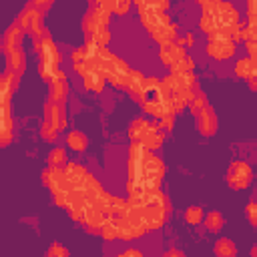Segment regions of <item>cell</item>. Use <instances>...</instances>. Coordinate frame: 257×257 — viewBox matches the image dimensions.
<instances>
[{"label":"cell","mask_w":257,"mask_h":257,"mask_svg":"<svg viewBox=\"0 0 257 257\" xmlns=\"http://www.w3.org/2000/svg\"><path fill=\"white\" fill-rule=\"evenodd\" d=\"M223 215L219 213V211H211L207 217H205V227L209 229V231H219L221 227H223Z\"/></svg>","instance_id":"28"},{"label":"cell","mask_w":257,"mask_h":257,"mask_svg":"<svg viewBox=\"0 0 257 257\" xmlns=\"http://www.w3.org/2000/svg\"><path fill=\"white\" fill-rule=\"evenodd\" d=\"M84 36H86V42H94V44H98L102 48L110 40V34H108V28L106 26H94L92 30L84 32Z\"/></svg>","instance_id":"19"},{"label":"cell","mask_w":257,"mask_h":257,"mask_svg":"<svg viewBox=\"0 0 257 257\" xmlns=\"http://www.w3.org/2000/svg\"><path fill=\"white\" fill-rule=\"evenodd\" d=\"M235 74L239 78H245V80L255 78V60L253 58H239L235 62Z\"/></svg>","instance_id":"18"},{"label":"cell","mask_w":257,"mask_h":257,"mask_svg":"<svg viewBox=\"0 0 257 257\" xmlns=\"http://www.w3.org/2000/svg\"><path fill=\"white\" fill-rule=\"evenodd\" d=\"M44 122L52 124L58 131L66 128V110H64V104H56V102H46L44 104Z\"/></svg>","instance_id":"6"},{"label":"cell","mask_w":257,"mask_h":257,"mask_svg":"<svg viewBox=\"0 0 257 257\" xmlns=\"http://www.w3.org/2000/svg\"><path fill=\"white\" fill-rule=\"evenodd\" d=\"M195 116H197V128L201 131V135L211 137L217 133V114L209 104L203 110H199Z\"/></svg>","instance_id":"9"},{"label":"cell","mask_w":257,"mask_h":257,"mask_svg":"<svg viewBox=\"0 0 257 257\" xmlns=\"http://www.w3.org/2000/svg\"><path fill=\"white\" fill-rule=\"evenodd\" d=\"M193 42H195V40H193V36H191V34H189V36H187V38H185V42H183V44H193Z\"/></svg>","instance_id":"42"},{"label":"cell","mask_w":257,"mask_h":257,"mask_svg":"<svg viewBox=\"0 0 257 257\" xmlns=\"http://www.w3.org/2000/svg\"><path fill=\"white\" fill-rule=\"evenodd\" d=\"M137 8H139V14H141L143 24H145L149 30L159 28V26H165V24L171 22L165 12H161V10L155 8V2H147V0L143 2V0H139V2H137Z\"/></svg>","instance_id":"2"},{"label":"cell","mask_w":257,"mask_h":257,"mask_svg":"<svg viewBox=\"0 0 257 257\" xmlns=\"http://www.w3.org/2000/svg\"><path fill=\"white\" fill-rule=\"evenodd\" d=\"M225 179H227V185L231 189H245L253 179V171H251V167L247 163L235 161V163L229 165Z\"/></svg>","instance_id":"3"},{"label":"cell","mask_w":257,"mask_h":257,"mask_svg":"<svg viewBox=\"0 0 257 257\" xmlns=\"http://www.w3.org/2000/svg\"><path fill=\"white\" fill-rule=\"evenodd\" d=\"M48 163H50V167L64 169L66 167V153H64V149H52L50 155H48Z\"/></svg>","instance_id":"27"},{"label":"cell","mask_w":257,"mask_h":257,"mask_svg":"<svg viewBox=\"0 0 257 257\" xmlns=\"http://www.w3.org/2000/svg\"><path fill=\"white\" fill-rule=\"evenodd\" d=\"M52 6V2L50 0H38V2H30V8H34L38 14H44L48 8Z\"/></svg>","instance_id":"36"},{"label":"cell","mask_w":257,"mask_h":257,"mask_svg":"<svg viewBox=\"0 0 257 257\" xmlns=\"http://www.w3.org/2000/svg\"><path fill=\"white\" fill-rule=\"evenodd\" d=\"M185 219H187V223L197 225V223L203 219V209H201V207H189V209L185 211Z\"/></svg>","instance_id":"32"},{"label":"cell","mask_w":257,"mask_h":257,"mask_svg":"<svg viewBox=\"0 0 257 257\" xmlns=\"http://www.w3.org/2000/svg\"><path fill=\"white\" fill-rule=\"evenodd\" d=\"M159 56H161V60H163L167 66H173L175 62H179L181 58H185V56H187L183 40L175 38L171 44H165V46H161V50H159Z\"/></svg>","instance_id":"7"},{"label":"cell","mask_w":257,"mask_h":257,"mask_svg":"<svg viewBox=\"0 0 257 257\" xmlns=\"http://www.w3.org/2000/svg\"><path fill=\"white\" fill-rule=\"evenodd\" d=\"M86 137L80 133V131H70L68 137H66V145L72 149V151H84L86 149Z\"/></svg>","instance_id":"24"},{"label":"cell","mask_w":257,"mask_h":257,"mask_svg":"<svg viewBox=\"0 0 257 257\" xmlns=\"http://www.w3.org/2000/svg\"><path fill=\"white\" fill-rule=\"evenodd\" d=\"M163 257H185V253H183V251H177V249H171V251H167Z\"/></svg>","instance_id":"40"},{"label":"cell","mask_w":257,"mask_h":257,"mask_svg":"<svg viewBox=\"0 0 257 257\" xmlns=\"http://www.w3.org/2000/svg\"><path fill=\"white\" fill-rule=\"evenodd\" d=\"M100 235L104 239H116L120 235V223H118V217H108L104 219V223L100 225Z\"/></svg>","instance_id":"21"},{"label":"cell","mask_w":257,"mask_h":257,"mask_svg":"<svg viewBox=\"0 0 257 257\" xmlns=\"http://www.w3.org/2000/svg\"><path fill=\"white\" fill-rule=\"evenodd\" d=\"M128 66L122 58H118L116 54H108L106 62H104V68H102V74H104V80L112 82L114 86H124L126 82V74H128Z\"/></svg>","instance_id":"1"},{"label":"cell","mask_w":257,"mask_h":257,"mask_svg":"<svg viewBox=\"0 0 257 257\" xmlns=\"http://www.w3.org/2000/svg\"><path fill=\"white\" fill-rule=\"evenodd\" d=\"M84 88L90 90V92H102L104 88V74L102 72H96V70H88L84 76Z\"/></svg>","instance_id":"17"},{"label":"cell","mask_w":257,"mask_h":257,"mask_svg":"<svg viewBox=\"0 0 257 257\" xmlns=\"http://www.w3.org/2000/svg\"><path fill=\"white\" fill-rule=\"evenodd\" d=\"M22 36H24L22 28L14 22L12 26L6 28V32H4V36H2V40H0V50H2L4 54L12 52V50H18L20 44H22Z\"/></svg>","instance_id":"8"},{"label":"cell","mask_w":257,"mask_h":257,"mask_svg":"<svg viewBox=\"0 0 257 257\" xmlns=\"http://www.w3.org/2000/svg\"><path fill=\"white\" fill-rule=\"evenodd\" d=\"M48 253H50L52 257H68V249L62 247L60 243H52L50 249H48Z\"/></svg>","instance_id":"35"},{"label":"cell","mask_w":257,"mask_h":257,"mask_svg":"<svg viewBox=\"0 0 257 257\" xmlns=\"http://www.w3.org/2000/svg\"><path fill=\"white\" fill-rule=\"evenodd\" d=\"M66 94H68V80L66 74L62 72L58 78H54L48 86V100L56 102V104H64L66 102Z\"/></svg>","instance_id":"11"},{"label":"cell","mask_w":257,"mask_h":257,"mask_svg":"<svg viewBox=\"0 0 257 257\" xmlns=\"http://www.w3.org/2000/svg\"><path fill=\"white\" fill-rule=\"evenodd\" d=\"M108 8H110V12L122 14V12H126L131 8V2L128 0H112V2H108Z\"/></svg>","instance_id":"34"},{"label":"cell","mask_w":257,"mask_h":257,"mask_svg":"<svg viewBox=\"0 0 257 257\" xmlns=\"http://www.w3.org/2000/svg\"><path fill=\"white\" fill-rule=\"evenodd\" d=\"M118 223H120V239H135V237H141L145 233L141 221L133 215V213H126L124 217H118Z\"/></svg>","instance_id":"10"},{"label":"cell","mask_w":257,"mask_h":257,"mask_svg":"<svg viewBox=\"0 0 257 257\" xmlns=\"http://www.w3.org/2000/svg\"><path fill=\"white\" fill-rule=\"evenodd\" d=\"M163 141H165V133H163V128L159 126V122H151V131H149V135L143 139V147L147 149V151H155V149H159L161 145H163Z\"/></svg>","instance_id":"15"},{"label":"cell","mask_w":257,"mask_h":257,"mask_svg":"<svg viewBox=\"0 0 257 257\" xmlns=\"http://www.w3.org/2000/svg\"><path fill=\"white\" fill-rule=\"evenodd\" d=\"M4 56H6V72H12V74L20 76L24 72V68H26V56H24L22 48L12 50V52H8Z\"/></svg>","instance_id":"13"},{"label":"cell","mask_w":257,"mask_h":257,"mask_svg":"<svg viewBox=\"0 0 257 257\" xmlns=\"http://www.w3.org/2000/svg\"><path fill=\"white\" fill-rule=\"evenodd\" d=\"M171 68V72L173 74H187V72H193V68H195V62L189 58V56H185V58H181L179 62H175L173 66H169Z\"/></svg>","instance_id":"26"},{"label":"cell","mask_w":257,"mask_h":257,"mask_svg":"<svg viewBox=\"0 0 257 257\" xmlns=\"http://www.w3.org/2000/svg\"><path fill=\"white\" fill-rule=\"evenodd\" d=\"M116 257H143V253L139 249H128V251H124V253H120Z\"/></svg>","instance_id":"39"},{"label":"cell","mask_w":257,"mask_h":257,"mask_svg":"<svg viewBox=\"0 0 257 257\" xmlns=\"http://www.w3.org/2000/svg\"><path fill=\"white\" fill-rule=\"evenodd\" d=\"M255 209H257L255 203H249V205H247V217H249V223H251V225L257 223V219H255Z\"/></svg>","instance_id":"38"},{"label":"cell","mask_w":257,"mask_h":257,"mask_svg":"<svg viewBox=\"0 0 257 257\" xmlns=\"http://www.w3.org/2000/svg\"><path fill=\"white\" fill-rule=\"evenodd\" d=\"M44 257H52V255H50V253H46V255H44Z\"/></svg>","instance_id":"43"},{"label":"cell","mask_w":257,"mask_h":257,"mask_svg":"<svg viewBox=\"0 0 257 257\" xmlns=\"http://www.w3.org/2000/svg\"><path fill=\"white\" fill-rule=\"evenodd\" d=\"M72 66H74V70H76L80 76L86 74L88 66H86V58H84V50H82V48H76V50L72 52Z\"/></svg>","instance_id":"25"},{"label":"cell","mask_w":257,"mask_h":257,"mask_svg":"<svg viewBox=\"0 0 257 257\" xmlns=\"http://www.w3.org/2000/svg\"><path fill=\"white\" fill-rule=\"evenodd\" d=\"M207 106V98H205V94L203 92H197L193 98H191V102H189V108H191V112L193 114H197L199 110H203Z\"/></svg>","instance_id":"31"},{"label":"cell","mask_w":257,"mask_h":257,"mask_svg":"<svg viewBox=\"0 0 257 257\" xmlns=\"http://www.w3.org/2000/svg\"><path fill=\"white\" fill-rule=\"evenodd\" d=\"M205 50H207L209 56H213L217 60H227V58H231L235 54V44L227 36H215V38L209 40Z\"/></svg>","instance_id":"5"},{"label":"cell","mask_w":257,"mask_h":257,"mask_svg":"<svg viewBox=\"0 0 257 257\" xmlns=\"http://www.w3.org/2000/svg\"><path fill=\"white\" fill-rule=\"evenodd\" d=\"M128 211V205L124 199L120 197H108V205H106V215L108 217H124Z\"/></svg>","instance_id":"20"},{"label":"cell","mask_w":257,"mask_h":257,"mask_svg":"<svg viewBox=\"0 0 257 257\" xmlns=\"http://www.w3.org/2000/svg\"><path fill=\"white\" fill-rule=\"evenodd\" d=\"M143 84H145V76H143L139 70H128L124 86H126L137 98H139V94H141V90H143Z\"/></svg>","instance_id":"22"},{"label":"cell","mask_w":257,"mask_h":257,"mask_svg":"<svg viewBox=\"0 0 257 257\" xmlns=\"http://www.w3.org/2000/svg\"><path fill=\"white\" fill-rule=\"evenodd\" d=\"M64 177H66V183H68L70 189H80V187L84 185L88 173H86V169H84L82 165H78V163H66V167H64Z\"/></svg>","instance_id":"12"},{"label":"cell","mask_w":257,"mask_h":257,"mask_svg":"<svg viewBox=\"0 0 257 257\" xmlns=\"http://www.w3.org/2000/svg\"><path fill=\"white\" fill-rule=\"evenodd\" d=\"M40 135H42V139L44 141H48V143H54L56 141V128L52 126V124H48V122H42V128H40Z\"/></svg>","instance_id":"33"},{"label":"cell","mask_w":257,"mask_h":257,"mask_svg":"<svg viewBox=\"0 0 257 257\" xmlns=\"http://www.w3.org/2000/svg\"><path fill=\"white\" fill-rule=\"evenodd\" d=\"M12 141V120L0 122V147H6Z\"/></svg>","instance_id":"30"},{"label":"cell","mask_w":257,"mask_h":257,"mask_svg":"<svg viewBox=\"0 0 257 257\" xmlns=\"http://www.w3.org/2000/svg\"><path fill=\"white\" fill-rule=\"evenodd\" d=\"M215 255L217 257H235L237 255V247H235V243L231 239L223 237V239H219L215 243Z\"/></svg>","instance_id":"23"},{"label":"cell","mask_w":257,"mask_h":257,"mask_svg":"<svg viewBox=\"0 0 257 257\" xmlns=\"http://www.w3.org/2000/svg\"><path fill=\"white\" fill-rule=\"evenodd\" d=\"M149 32H151V36H153L155 42H159L161 46H165V44H171L177 38V24L169 22V24L159 26V28H153Z\"/></svg>","instance_id":"14"},{"label":"cell","mask_w":257,"mask_h":257,"mask_svg":"<svg viewBox=\"0 0 257 257\" xmlns=\"http://www.w3.org/2000/svg\"><path fill=\"white\" fill-rule=\"evenodd\" d=\"M247 50H249V58H253V60H255V52H257L255 42H247Z\"/></svg>","instance_id":"41"},{"label":"cell","mask_w":257,"mask_h":257,"mask_svg":"<svg viewBox=\"0 0 257 257\" xmlns=\"http://www.w3.org/2000/svg\"><path fill=\"white\" fill-rule=\"evenodd\" d=\"M4 120H12V116H10V102H2L0 100V122H4Z\"/></svg>","instance_id":"37"},{"label":"cell","mask_w":257,"mask_h":257,"mask_svg":"<svg viewBox=\"0 0 257 257\" xmlns=\"http://www.w3.org/2000/svg\"><path fill=\"white\" fill-rule=\"evenodd\" d=\"M151 131V122L145 118H135L128 126V137L133 139V143H143V139L149 135Z\"/></svg>","instance_id":"16"},{"label":"cell","mask_w":257,"mask_h":257,"mask_svg":"<svg viewBox=\"0 0 257 257\" xmlns=\"http://www.w3.org/2000/svg\"><path fill=\"white\" fill-rule=\"evenodd\" d=\"M16 24L22 28V32H28L34 36H38L44 28H42V14H38L34 8H30V4H26V8L18 14L16 18Z\"/></svg>","instance_id":"4"},{"label":"cell","mask_w":257,"mask_h":257,"mask_svg":"<svg viewBox=\"0 0 257 257\" xmlns=\"http://www.w3.org/2000/svg\"><path fill=\"white\" fill-rule=\"evenodd\" d=\"M12 92H14V88H12V84H10V78L6 76V72L0 74V100H2V102H10Z\"/></svg>","instance_id":"29"}]
</instances>
